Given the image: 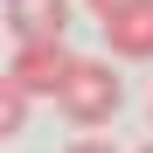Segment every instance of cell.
<instances>
[{
  "mask_svg": "<svg viewBox=\"0 0 153 153\" xmlns=\"http://www.w3.org/2000/svg\"><path fill=\"white\" fill-rule=\"evenodd\" d=\"M63 153H118V146H111V139H70Z\"/></svg>",
  "mask_w": 153,
  "mask_h": 153,
  "instance_id": "cell-7",
  "label": "cell"
},
{
  "mask_svg": "<svg viewBox=\"0 0 153 153\" xmlns=\"http://www.w3.org/2000/svg\"><path fill=\"white\" fill-rule=\"evenodd\" d=\"M84 7H91L97 21H111V14H125V7H139V0H84Z\"/></svg>",
  "mask_w": 153,
  "mask_h": 153,
  "instance_id": "cell-6",
  "label": "cell"
},
{
  "mask_svg": "<svg viewBox=\"0 0 153 153\" xmlns=\"http://www.w3.org/2000/svg\"><path fill=\"white\" fill-rule=\"evenodd\" d=\"M7 28H14V42H63L70 0H7Z\"/></svg>",
  "mask_w": 153,
  "mask_h": 153,
  "instance_id": "cell-4",
  "label": "cell"
},
{
  "mask_svg": "<svg viewBox=\"0 0 153 153\" xmlns=\"http://www.w3.org/2000/svg\"><path fill=\"white\" fill-rule=\"evenodd\" d=\"M97 28H105V49H111V56L153 63V0H139V7H125V14H111V21H97Z\"/></svg>",
  "mask_w": 153,
  "mask_h": 153,
  "instance_id": "cell-3",
  "label": "cell"
},
{
  "mask_svg": "<svg viewBox=\"0 0 153 153\" xmlns=\"http://www.w3.org/2000/svg\"><path fill=\"white\" fill-rule=\"evenodd\" d=\"M139 153H153V139H146V146H139Z\"/></svg>",
  "mask_w": 153,
  "mask_h": 153,
  "instance_id": "cell-8",
  "label": "cell"
},
{
  "mask_svg": "<svg viewBox=\"0 0 153 153\" xmlns=\"http://www.w3.org/2000/svg\"><path fill=\"white\" fill-rule=\"evenodd\" d=\"M118 105H125V76H118L105 56H70L63 84H56V111L91 132V125H111Z\"/></svg>",
  "mask_w": 153,
  "mask_h": 153,
  "instance_id": "cell-1",
  "label": "cell"
},
{
  "mask_svg": "<svg viewBox=\"0 0 153 153\" xmlns=\"http://www.w3.org/2000/svg\"><path fill=\"white\" fill-rule=\"evenodd\" d=\"M21 125H28V97H21L7 76H0V146H7V139H21Z\"/></svg>",
  "mask_w": 153,
  "mask_h": 153,
  "instance_id": "cell-5",
  "label": "cell"
},
{
  "mask_svg": "<svg viewBox=\"0 0 153 153\" xmlns=\"http://www.w3.org/2000/svg\"><path fill=\"white\" fill-rule=\"evenodd\" d=\"M63 70H70V49H63V42H21L14 63H7V84L35 105V97H56Z\"/></svg>",
  "mask_w": 153,
  "mask_h": 153,
  "instance_id": "cell-2",
  "label": "cell"
}]
</instances>
